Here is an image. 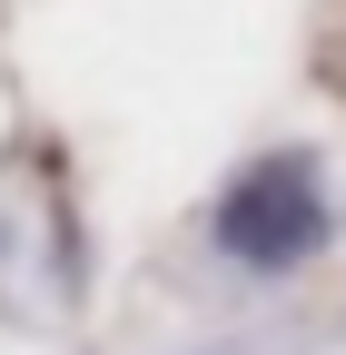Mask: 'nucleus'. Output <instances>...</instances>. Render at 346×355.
Returning a JSON list of instances; mask_svg holds the SVG:
<instances>
[{"label":"nucleus","mask_w":346,"mask_h":355,"mask_svg":"<svg viewBox=\"0 0 346 355\" xmlns=\"http://www.w3.org/2000/svg\"><path fill=\"white\" fill-rule=\"evenodd\" d=\"M327 237H336V217H327V188H317L307 148H267L257 168H238V188L218 198V247L238 266H257V277L307 266Z\"/></svg>","instance_id":"obj_1"}]
</instances>
